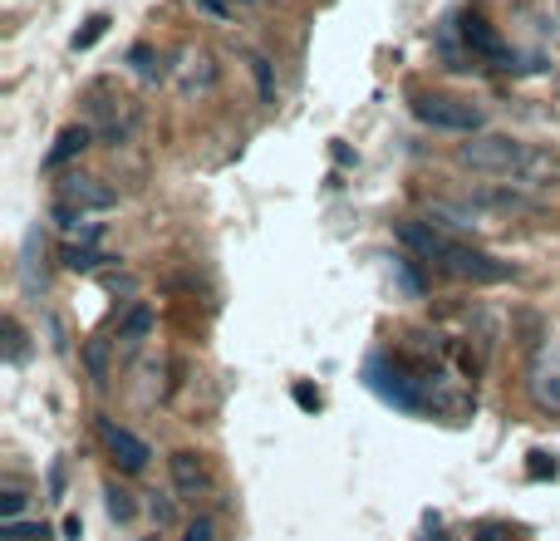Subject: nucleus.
<instances>
[{
  "instance_id": "nucleus-1",
  "label": "nucleus",
  "mask_w": 560,
  "mask_h": 541,
  "mask_svg": "<svg viewBox=\"0 0 560 541\" xmlns=\"http://www.w3.org/2000/svg\"><path fill=\"white\" fill-rule=\"evenodd\" d=\"M398 241L418 256V261H428V266H438V271H448L457 281H472V286H492V281H506V266L497 256H487V251H477V246H467V241L448 237L443 227H433V222H398Z\"/></svg>"
},
{
  "instance_id": "nucleus-2",
  "label": "nucleus",
  "mask_w": 560,
  "mask_h": 541,
  "mask_svg": "<svg viewBox=\"0 0 560 541\" xmlns=\"http://www.w3.org/2000/svg\"><path fill=\"white\" fill-rule=\"evenodd\" d=\"M457 163L482 178H531V173L551 168L531 143L506 138V133H472L467 143H457Z\"/></svg>"
},
{
  "instance_id": "nucleus-3",
  "label": "nucleus",
  "mask_w": 560,
  "mask_h": 541,
  "mask_svg": "<svg viewBox=\"0 0 560 541\" xmlns=\"http://www.w3.org/2000/svg\"><path fill=\"white\" fill-rule=\"evenodd\" d=\"M413 114L438 133H462V138L482 133V109L452 94H413Z\"/></svg>"
},
{
  "instance_id": "nucleus-4",
  "label": "nucleus",
  "mask_w": 560,
  "mask_h": 541,
  "mask_svg": "<svg viewBox=\"0 0 560 541\" xmlns=\"http://www.w3.org/2000/svg\"><path fill=\"white\" fill-rule=\"evenodd\" d=\"M526 399L541 414H560V345H541L526 364Z\"/></svg>"
},
{
  "instance_id": "nucleus-5",
  "label": "nucleus",
  "mask_w": 560,
  "mask_h": 541,
  "mask_svg": "<svg viewBox=\"0 0 560 541\" xmlns=\"http://www.w3.org/2000/svg\"><path fill=\"white\" fill-rule=\"evenodd\" d=\"M99 438H104V448L113 453V463L123 468V473H143L148 468V443L133 433V428H123V423H113V419H99Z\"/></svg>"
},
{
  "instance_id": "nucleus-6",
  "label": "nucleus",
  "mask_w": 560,
  "mask_h": 541,
  "mask_svg": "<svg viewBox=\"0 0 560 541\" xmlns=\"http://www.w3.org/2000/svg\"><path fill=\"white\" fill-rule=\"evenodd\" d=\"M113 202V187H104L99 178H84V173H74V178H64L59 182V207H74L79 217L84 212H109Z\"/></svg>"
},
{
  "instance_id": "nucleus-7",
  "label": "nucleus",
  "mask_w": 560,
  "mask_h": 541,
  "mask_svg": "<svg viewBox=\"0 0 560 541\" xmlns=\"http://www.w3.org/2000/svg\"><path fill=\"white\" fill-rule=\"evenodd\" d=\"M168 468H172V487H177L182 497H202V492H212V468H207L202 453L182 448V453H172L168 458Z\"/></svg>"
},
{
  "instance_id": "nucleus-8",
  "label": "nucleus",
  "mask_w": 560,
  "mask_h": 541,
  "mask_svg": "<svg viewBox=\"0 0 560 541\" xmlns=\"http://www.w3.org/2000/svg\"><path fill=\"white\" fill-rule=\"evenodd\" d=\"M462 35H467V50H472V55H482L487 64H497V69H511V64H506L511 60V55H506V45L492 35V25H487L482 15H472V20L462 25Z\"/></svg>"
},
{
  "instance_id": "nucleus-9",
  "label": "nucleus",
  "mask_w": 560,
  "mask_h": 541,
  "mask_svg": "<svg viewBox=\"0 0 560 541\" xmlns=\"http://www.w3.org/2000/svg\"><path fill=\"white\" fill-rule=\"evenodd\" d=\"M89 148V128L84 123H74V128H64L55 138V148H50V158H45V168H64L74 153H84Z\"/></svg>"
},
{
  "instance_id": "nucleus-10",
  "label": "nucleus",
  "mask_w": 560,
  "mask_h": 541,
  "mask_svg": "<svg viewBox=\"0 0 560 541\" xmlns=\"http://www.w3.org/2000/svg\"><path fill=\"white\" fill-rule=\"evenodd\" d=\"M148 330H153V310H148V305H133V310H128V320L118 325L123 350H138V345L148 340Z\"/></svg>"
},
{
  "instance_id": "nucleus-11",
  "label": "nucleus",
  "mask_w": 560,
  "mask_h": 541,
  "mask_svg": "<svg viewBox=\"0 0 560 541\" xmlns=\"http://www.w3.org/2000/svg\"><path fill=\"white\" fill-rule=\"evenodd\" d=\"M99 261H109V256H104L99 246H89V241H84V246H64V266H69V271H94Z\"/></svg>"
},
{
  "instance_id": "nucleus-12",
  "label": "nucleus",
  "mask_w": 560,
  "mask_h": 541,
  "mask_svg": "<svg viewBox=\"0 0 560 541\" xmlns=\"http://www.w3.org/2000/svg\"><path fill=\"white\" fill-rule=\"evenodd\" d=\"M251 74H256V89H261V104H276V74L266 55H251Z\"/></svg>"
},
{
  "instance_id": "nucleus-13",
  "label": "nucleus",
  "mask_w": 560,
  "mask_h": 541,
  "mask_svg": "<svg viewBox=\"0 0 560 541\" xmlns=\"http://www.w3.org/2000/svg\"><path fill=\"white\" fill-rule=\"evenodd\" d=\"M84 360H89V374H94L99 384L109 379V345H104V340H94V345L84 350Z\"/></svg>"
},
{
  "instance_id": "nucleus-14",
  "label": "nucleus",
  "mask_w": 560,
  "mask_h": 541,
  "mask_svg": "<svg viewBox=\"0 0 560 541\" xmlns=\"http://www.w3.org/2000/svg\"><path fill=\"white\" fill-rule=\"evenodd\" d=\"M104 30H109V15H94L79 35H74V50H89V45H99L104 40Z\"/></svg>"
},
{
  "instance_id": "nucleus-15",
  "label": "nucleus",
  "mask_w": 560,
  "mask_h": 541,
  "mask_svg": "<svg viewBox=\"0 0 560 541\" xmlns=\"http://www.w3.org/2000/svg\"><path fill=\"white\" fill-rule=\"evenodd\" d=\"M35 537H45L40 522H5V541H35Z\"/></svg>"
},
{
  "instance_id": "nucleus-16",
  "label": "nucleus",
  "mask_w": 560,
  "mask_h": 541,
  "mask_svg": "<svg viewBox=\"0 0 560 541\" xmlns=\"http://www.w3.org/2000/svg\"><path fill=\"white\" fill-rule=\"evenodd\" d=\"M109 512L118 517V522H128V517H133V497H128L123 487H109Z\"/></svg>"
},
{
  "instance_id": "nucleus-17",
  "label": "nucleus",
  "mask_w": 560,
  "mask_h": 541,
  "mask_svg": "<svg viewBox=\"0 0 560 541\" xmlns=\"http://www.w3.org/2000/svg\"><path fill=\"white\" fill-rule=\"evenodd\" d=\"M0 507H5V517H10V522H20V507H25V497H20L15 487H5V502H0Z\"/></svg>"
},
{
  "instance_id": "nucleus-18",
  "label": "nucleus",
  "mask_w": 560,
  "mask_h": 541,
  "mask_svg": "<svg viewBox=\"0 0 560 541\" xmlns=\"http://www.w3.org/2000/svg\"><path fill=\"white\" fill-rule=\"evenodd\" d=\"M472 541H511V532H506V527H492V522H487V527H477V532H472Z\"/></svg>"
},
{
  "instance_id": "nucleus-19",
  "label": "nucleus",
  "mask_w": 560,
  "mask_h": 541,
  "mask_svg": "<svg viewBox=\"0 0 560 541\" xmlns=\"http://www.w3.org/2000/svg\"><path fill=\"white\" fill-rule=\"evenodd\" d=\"M187 541H212V522H192L187 527Z\"/></svg>"
},
{
  "instance_id": "nucleus-20",
  "label": "nucleus",
  "mask_w": 560,
  "mask_h": 541,
  "mask_svg": "<svg viewBox=\"0 0 560 541\" xmlns=\"http://www.w3.org/2000/svg\"><path fill=\"white\" fill-rule=\"evenodd\" d=\"M64 537H69V541H79V537H84V527H79V517H69V522H64Z\"/></svg>"
},
{
  "instance_id": "nucleus-21",
  "label": "nucleus",
  "mask_w": 560,
  "mask_h": 541,
  "mask_svg": "<svg viewBox=\"0 0 560 541\" xmlns=\"http://www.w3.org/2000/svg\"><path fill=\"white\" fill-rule=\"evenodd\" d=\"M202 5H207L212 15H231V5H226V0H202Z\"/></svg>"
}]
</instances>
